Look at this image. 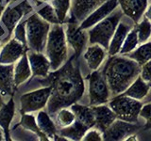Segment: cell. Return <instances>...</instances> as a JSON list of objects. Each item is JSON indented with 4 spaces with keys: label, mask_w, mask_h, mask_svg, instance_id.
<instances>
[{
    "label": "cell",
    "mask_w": 151,
    "mask_h": 141,
    "mask_svg": "<svg viewBox=\"0 0 151 141\" xmlns=\"http://www.w3.org/2000/svg\"><path fill=\"white\" fill-rule=\"evenodd\" d=\"M78 59L74 55L60 69L53 70L41 81L45 86L51 87L47 103V112L50 115L78 103L83 96L85 84Z\"/></svg>",
    "instance_id": "cell-1"
},
{
    "label": "cell",
    "mask_w": 151,
    "mask_h": 141,
    "mask_svg": "<svg viewBox=\"0 0 151 141\" xmlns=\"http://www.w3.org/2000/svg\"><path fill=\"white\" fill-rule=\"evenodd\" d=\"M142 66L130 58L111 56L102 73L106 78L111 92L118 95L124 92L141 73Z\"/></svg>",
    "instance_id": "cell-2"
},
{
    "label": "cell",
    "mask_w": 151,
    "mask_h": 141,
    "mask_svg": "<svg viewBox=\"0 0 151 141\" xmlns=\"http://www.w3.org/2000/svg\"><path fill=\"white\" fill-rule=\"evenodd\" d=\"M67 43L64 27L61 24L54 25L50 28L45 45V55L50 61L52 72L60 69L67 60Z\"/></svg>",
    "instance_id": "cell-3"
},
{
    "label": "cell",
    "mask_w": 151,
    "mask_h": 141,
    "mask_svg": "<svg viewBox=\"0 0 151 141\" xmlns=\"http://www.w3.org/2000/svg\"><path fill=\"white\" fill-rule=\"evenodd\" d=\"M123 15L124 12L122 11V9H117L93 26L88 31L90 44H99L108 50Z\"/></svg>",
    "instance_id": "cell-4"
},
{
    "label": "cell",
    "mask_w": 151,
    "mask_h": 141,
    "mask_svg": "<svg viewBox=\"0 0 151 141\" xmlns=\"http://www.w3.org/2000/svg\"><path fill=\"white\" fill-rule=\"evenodd\" d=\"M50 24L44 20L38 13H33L26 20L27 43L29 49L42 52L45 50Z\"/></svg>",
    "instance_id": "cell-5"
},
{
    "label": "cell",
    "mask_w": 151,
    "mask_h": 141,
    "mask_svg": "<svg viewBox=\"0 0 151 141\" xmlns=\"http://www.w3.org/2000/svg\"><path fill=\"white\" fill-rule=\"evenodd\" d=\"M109 105L114 111L117 119L129 122H137L140 111L143 107V103L139 100L127 96L124 93L118 94Z\"/></svg>",
    "instance_id": "cell-6"
},
{
    "label": "cell",
    "mask_w": 151,
    "mask_h": 141,
    "mask_svg": "<svg viewBox=\"0 0 151 141\" xmlns=\"http://www.w3.org/2000/svg\"><path fill=\"white\" fill-rule=\"evenodd\" d=\"M89 80V105L90 106L104 105L110 98V88L102 73L96 70L90 74Z\"/></svg>",
    "instance_id": "cell-7"
},
{
    "label": "cell",
    "mask_w": 151,
    "mask_h": 141,
    "mask_svg": "<svg viewBox=\"0 0 151 141\" xmlns=\"http://www.w3.org/2000/svg\"><path fill=\"white\" fill-rule=\"evenodd\" d=\"M51 95V87L46 86L42 88L36 89L23 94L20 97V112L32 113L40 111L47 105Z\"/></svg>",
    "instance_id": "cell-8"
},
{
    "label": "cell",
    "mask_w": 151,
    "mask_h": 141,
    "mask_svg": "<svg viewBox=\"0 0 151 141\" xmlns=\"http://www.w3.org/2000/svg\"><path fill=\"white\" fill-rule=\"evenodd\" d=\"M65 34L68 44L75 51L74 55L76 56V58H78L82 51L84 50L85 46H86L87 41H89L88 33H86L84 29H81L79 27V23L69 21L67 24Z\"/></svg>",
    "instance_id": "cell-9"
},
{
    "label": "cell",
    "mask_w": 151,
    "mask_h": 141,
    "mask_svg": "<svg viewBox=\"0 0 151 141\" xmlns=\"http://www.w3.org/2000/svg\"><path fill=\"white\" fill-rule=\"evenodd\" d=\"M140 128L139 125L135 124V122H129L119 119H116L108 128L103 132V140L106 141H118L125 137H129V135Z\"/></svg>",
    "instance_id": "cell-10"
},
{
    "label": "cell",
    "mask_w": 151,
    "mask_h": 141,
    "mask_svg": "<svg viewBox=\"0 0 151 141\" xmlns=\"http://www.w3.org/2000/svg\"><path fill=\"white\" fill-rule=\"evenodd\" d=\"M30 11H32L31 6L27 3V1H24L15 7L7 9L4 11L1 17V22L9 30V35L12 34L16 26L20 23L22 17Z\"/></svg>",
    "instance_id": "cell-11"
},
{
    "label": "cell",
    "mask_w": 151,
    "mask_h": 141,
    "mask_svg": "<svg viewBox=\"0 0 151 141\" xmlns=\"http://www.w3.org/2000/svg\"><path fill=\"white\" fill-rule=\"evenodd\" d=\"M119 6L118 0H108L105 3L100 5L98 8H96L93 12H91L89 15L84 19V20L79 24V27L81 29L86 30L90 27H93L96 26L97 23L102 21L103 19L108 17L111 12L115 11V9Z\"/></svg>",
    "instance_id": "cell-12"
},
{
    "label": "cell",
    "mask_w": 151,
    "mask_h": 141,
    "mask_svg": "<svg viewBox=\"0 0 151 141\" xmlns=\"http://www.w3.org/2000/svg\"><path fill=\"white\" fill-rule=\"evenodd\" d=\"M108 0H71L70 21L81 23L90 13Z\"/></svg>",
    "instance_id": "cell-13"
},
{
    "label": "cell",
    "mask_w": 151,
    "mask_h": 141,
    "mask_svg": "<svg viewBox=\"0 0 151 141\" xmlns=\"http://www.w3.org/2000/svg\"><path fill=\"white\" fill-rule=\"evenodd\" d=\"M25 45L15 38L9 40L0 51V63L15 64L26 52Z\"/></svg>",
    "instance_id": "cell-14"
},
{
    "label": "cell",
    "mask_w": 151,
    "mask_h": 141,
    "mask_svg": "<svg viewBox=\"0 0 151 141\" xmlns=\"http://www.w3.org/2000/svg\"><path fill=\"white\" fill-rule=\"evenodd\" d=\"M27 54L33 76L46 77L51 70L50 61L46 55H44L42 52H36L31 49H28Z\"/></svg>",
    "instance_id": "cell-15"
},
{
    "label": "cell",
    "mask_w": 151,
    "mask_h": 141,
    "mask_svg": "<svg viewBox=\"0 0 151 141\" xmlns=\"http://www.w3.org/2000/svg\"><path fill=\"white\" fill-rule=\"evenodd\" d=\"M119 6L125 15L138 24L148 7V0H118Z\"/></svg>",
    "instance_id": "cell-16"
},
{
    "label": "cell",
    "mask_w": 151,
    "mask_h": 141,
    "mask_svg": "<svg viewBox=\"0 0 151 141\" xmlns=\"http://www.w3.org/2000/svg\"><path fill=\"white\" fill-rule=\"evenodd\" d=\"M93 110L96 118V128L100 130L102 133L117 119V116L110 106L98 105H93Z\"/></svg>",
    "instance_id": "cell-17"
},
{
    "label": "cell",
    "mask_w": 151,
    "mask_h": 141,
    "mask_svg": "<svg viewBox=\"0 0 151 141\" xmlns=\"http://www.w3.org/2000/svg\"><path fill=\"white\" fill-rule=\"evenodd\" d=\"M14 64L0 63V93L2 95H12L15 88L13 77Z\"/></svg>",
    "instance_id": "cell-18"
},
{
    "label": "cell",
    "mask_w": 151,
    "mask_h": 141,
    "mask_svg": "<svg viewBox=\"0 0 151 141\" xmlns=\"http://www.w3.org/2000/svg\"><path fill=\"white\" fill-rule=\"evenodd\" d=\"M106 49L99 44H91L85 51L83 58L88 67L96 70H97L106 58Z\"/></svg>",
    "instance_id": "cell-19"
},
{
    "label": "cell",
    "mask_w": 151,
    "mask_h": 141,
    "mask_svg": "<svg viewBox=\"0 0 151 141\" xmlns=\"http://www.w3.org/2000/svg\"><path fill=\"white\" fill-rule=\"evenodd\" d=\"M31 75L32 70L30 68V64L29 61H28L27 52H25L24 55L21 56V58L14 64L13 77L15 87H18L21 84L25 83L27 80L30 78Z\"/></svg>",
    "instance_id": "cell-20"
},
{
    "label": "cell",
    "mask_w": 151,
    "mask_h": 141,
    "mask_svg": "<svg viewBox=\"0 0 151 141\" xmlns=\"http://www.w3.org/2000/svg\"><path fill=\"white\" fill-rule=\"evenodd\" d=\"M15 114V105L13 98H11L8 103H4L0 108V127L4 131L5 140H11L9 136V125Z\"/></svg>",
    "instance_id": "cell-21"
},
{
    "label": "cell",
    "mask_w": 151,
    "mask_h": 141,
    "mask_svg": "<svg viewBox=\"0 0 151 141\" xmlns=\"http://www.w3.org/2000/svg\"><path fill=\"white\" fill-rule=\"evenodd\" d=\"M130 31V26H127V24L119 23L118 25L114 35H113L112 39L110 42V46H109L108 53L110 56H115L120 52L121 47L124 43L126 38Z\"/></svg>",
    "instance_id": "cell-22"
},
{
    "label": "cell",
    "mask_w": 151,
    "mask_h": 141,
    "mask_svg": "<svg viewBox=\"0 0 151 141\" xmlns=\"http://www.w3.org/2000/svg\"><path fill=\"white\" fill-rule=\"evenodd\" d=\"M89 129L91 128H89L87 125H85L81 121L76 119V120L71 125L64 127V128H60L59 131V135L68 138L69 140L78 141L82 140L84 135L87 133Z\"/></svg>",
    "instance_id": "cell-23"
},
{
    "label": "cell",
    "mask_w": 151,
    "mask_h": 141,
    "mask_svg": "<svg viewBox=\"0 0 151 141\" xmlns=\"http://www.w3.org/2000/svg\"><path fill=\"white\" fill-rule=\"evenodd\" d=\"M70 108L75 113L76 119L78 120L81 121L82 123L87 125L89 128H93V127L96 126V118H94V113L92 106H85L76 103L71 105Z\"/></svg>",
    "instance_id": "cell-24"
},
{
    "label": "cell",
    "mask_w": 151,
    "mask_h": 141,
    "mask_svg": "<svg viewBox=\"0 0 151 141\" xmlns=\"http://www.w3.org/2000/svg\"><path fill=\"white\" fill-rule=\"evenodd\" d=\"M150 87H151V84L145 82V80L141 77V75H139V76L134 80V82L123 93L127 96L136 99V100H142V99H144L147 95Z\"/></svg>",
    "instance_id": "cell-25"
},
{
    "label": "cell",
    "mask_w": 151,
    "mask_h": 141,
    "mask_svg": "<svg viewBox=\"0 0 151 141\" xmlns=\"http://www.w3.org/2000/svg\"><path fill=\"white\" fill-rule=\"evenodd\" d=\"M49 115L50 114L48 112L40 110L36 116V120L38 126L40 127L42 133H45L48 137H52L53 139V137L58 133V130Z\"/></svg>",
    "instance_id": "cell-26"
},
{
    "label": "cell",
    "mask_w": 151,
    "mask_h": 141,
    "mask_svg": "<svg viewBox=\"0 0 151 141\" xmlns=\"http://www.w3.org/2000/svg\"><path fill=\"white\" fill-rule=\"evenodd\" d=\"M20 124L24 129L28 130L37 135L40 137L41 140H49L48 136H47L45 133H42V130L40 129V127L38 126L36 117L33 115L28 114V113H23L20 120Z\"/></svg>",
    "instance_id": "cell-27"
},
{
    "label": "cell",
    "mask_w": 151,
    "mask_h": 141,
    "mask_svg": "<svg viewBox=\"0 0 151 141\" xmlns=\"http://www.w3.org/2000/svg\"><path fill=\"white\" fill-rule=\"evenodd\" d=\"M129 58L137 61L141 66L151 60V41L144 42L139 47H137L129 54L126 55Z\"/></svg>",
    "instance_id": "cell-28"
},
{
    "label": "cell",
    "mask_w": 151,
    "mask_h": 141,
    "mask_svg": "<svg viewBox=\"0 0 151 141\" xmlns=\"http://www.w3.org/2000/svg\"><path fill=\"white\" fill-rule=\"evenodd\" d=\"M76 120V115L75 113L67 107L61 108L57 112L56 116V122L60 128H64L71 125Z\"/></svg>",
    "instance_id": "cell-29"
},
{
    "label": "cell",
    "mask_w": 151,
    "mask_h": 141,
    "mask_svg": "<svg viewBox=\"0 0 151 141\" xmlns=\"http://www.w3.org/2000/svg\"><path fill=\"white\" fill-rule=\"evenodd\" d=\"M140 43L139 40H138V35H137V31L135 29V27L133 29H131L129 34H127L126 40L123 43L121 50L119 53L121 55H127L129 54L130 52H132L134 49H136L137 45Z\"/></svg>",
    "instance_id": "cell-30"
},
{
    "label": "cell",
    "mask_w": 151,
    "mask_h": 141,
    "mask_svg": "<svg viewBox=\"0 0 151 141\" xmlns=\"http://www.w3.org/2000/svg\"><path fill=\"white\" fill-rule=\"evenodd\" d=\"M51 5L53 6L60 24L65 21L69 9H71V0H52Z\"/></svg>",
    "instance_id": "cell-31"
},
{
    "label": "cell",
    "mask_w": 151,
    "mask_h": 141,
    "mask_svg": "<svg viewBox=\"0 0 151 141\" xmlns=\"http://www.w3.org/2000/svg\"><path fill=\"white\" fill-rule=\"evenodd\" d=\"M135 29L137 31L140 43H144L149 38H151V22L145 17L141 23L135 26Z\"/></svg>",
    "instance_id": "cell-32"
},
{
    "label": "cell",
    "mask_w": 151,
    "mask_h": 141,
    "mask_svg": "<svg viewBox=\"0 0 151 141\" xmlns=\"http://www.w3.org/2000/svg\"><path fill=\"white\" fill-rule=\"evenodd\" d=\"M37 13L39 14L44 20L48 22L49 24H52V25H58V24H60L52 5H45V6L42 7L40 11H38Z\"/></svg>",
    "instance_id": "cell-33"
},
{
    "label": "cell",
    "mask_w": 151,
    "mask_h": 141,
    "mask_svg": "<svg viewBox=\"0 0 151 141\" xmlns=\"http://www.w3.org/2000/svg\"><path fill=\"white\" fill-rule=\"evenodd\" d=\"M14 38L16 40H18L20 42L25 45L27 46V29H26V21L20 22L16 26L15 29H14Z\"/></svg>",
    "instance_id": "cell-34"
},
{
    "label": "cell",
    "mask_w": 151,
    "mask_h": 141,
    "mask_svg": "<svg viewBox=\"0 0 151 141\" xmlns=\"http://www.w3.org/2000/svg\"><path fill=\"white\" fill-rule=\"evenodd\" d=\"M140 116L145 120V125L144 126L145 130L151 129V103L143 105L140 111Z\"/></svg>",
    "instance_id": "cell-35"
},
{
    "label": "cell",
    "mask_w": 151,
    "mask_h": 141,
    "mask_svg": "<svg viewBox=\"0 0 151 141\" xmlns=\"http://www.w3.org/2000/svg\"><path fill=\"white\" fill-rule=\"evenodd\" d=\"M82 140L84 141H101L103 140V135L100 130L96 129H89L87 133L84 135Z\"/></svg>",
    "instance_id": "cell-36"
},
{
    "label": "cell",
    "mask_w": 151,
    "mask_h": 141,
    "mask_svg": "<svg viewBox=\"0 0 151 141\" xmlns=\"http://www.w3.org/2000/svg\"><path fill=\"white\" fill-rule=\"evenodd\" d=\"M140 75L145 82L151 84V60L147 61L144 65H142Z\"/></svg>",
    "instance_id": "cell-37"
},
{
    "label": "cell",
    "mask_w": 151,
    "mask_h": 141,
    "mask_svg": "<svg viewBox=\"0 0 151 141\" xmlns=\"http://www.w3.org/2000/svg\"><path fill=\"white\" fill-rule=\"evenodd\" d=\"M145 17L146 19H148V20L151 22V5L149 7H147V9H146V11L145 12Z\"/></svg>",
    "instance_id": "cell-38"
},
{
    "label": "cell",
    "mask_w": 151,
    "mask_h": 141,
    "mask_svg": "<svg viewBox=\"0 0 151 141\" xmlns=\"http://www.w3.org/2000/svg\"><path fill=\"white\" fill-rule=\"evenodd\" d=\"M5 140V135H4V131L3 129L0 127V141Z\"/></svg>",
    "instance_id": "cell-39"
},
{
    "label": "cell",
    "mask_w": 151,
    "mask_h": 141,
    "mask_svg": "<svg viewBox=\"0 0 151 141\" xmlns=\"http://www.w3.org/2000/svg\"><path fill=\"white\" fill-rule=\"evenodd\" d=\"M3 95H2V94L1 93H0V108H1L2 107V105H4V100H3V97H2Z\"/></svg>",
    "instance_id": "cell-40"
},
{
    "label": "cell",
    "mask_w": 151,
    "mask_h": 141,
    "mask_svg": "<svg viewBox=\"0 0 151 141\" xmlns=\"http://www.w3.org/2000/svg\"><path fill=\"white\" fill-rule=\"evenodd\" d=\"M36 2H46V1H49V0H34Z\"/></svg>",
    "instance_id": "cell-41"
},
{
    "label": "cell",
    "mask_w": 151,
    "mask_h": 141,
    "mask_svg": "<svg viewBox=\"0 0 151 141\" xmlns=\"http://www.w3.org/2000/svg\"><path fill=\"white\" fill-rule=\"evenodd\" d=\"M0 42H1V41H0Z\"/></svg>",
    "instance_id": "cell-42"
}]
</instances>
